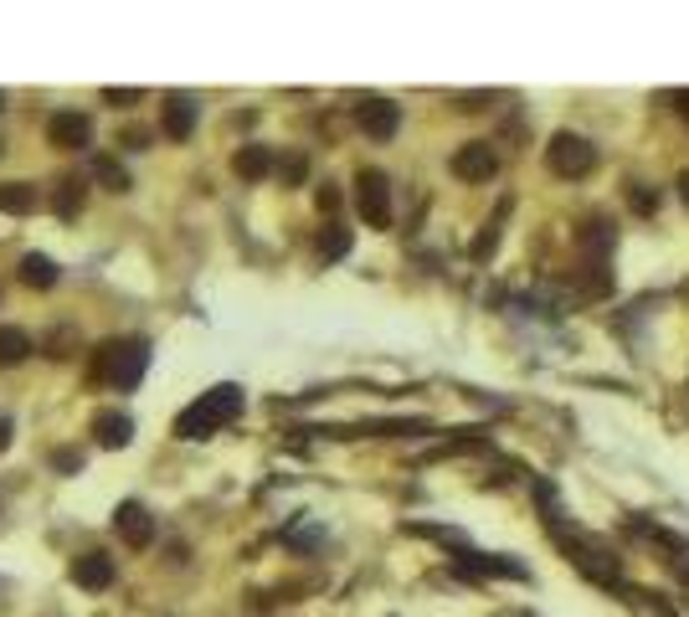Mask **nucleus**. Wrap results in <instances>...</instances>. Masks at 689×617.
<instances>
[{
  "label": "nucleus",
  "mask_w": 689,
  "mask_h": 617,
  "mask_svg": "<svg viewBox=\"0 0 689 617\" xmlns=\"http://www.w3.org/2000/svg\"><path fill=\"white\" fill-rule=\"evenodd\" d=\"M242 417V386H232V381H222V386H211V392H201L191 402V407L176 417V433L191 437V443H201V437L222 433V427H232V422Z\"/></svg>",
  "instance_id": "nucleus-1"
},
{
  "label": "nucleus",
  "mask_w": 689,
  "mask_h": 617,
  "mask_svg": "<svg viewBox=\"0 0 689 617\" xmlns=\"http://www.w3.org/2000/svg\"><path fill=\"white\" fill-rule=\"evenodd\" d=\"M145 365H150V345L145 340H104L98 355H93V381L114 386V392H129V386H139Z\"/></svg>",
  "instance_id": "nucleus-2"
},
{
  "label": "nucleus",
  "mask_w": 689,
  "mask_h": 617,
  "mask_svg": "<svg viewBox=\"0 0 689 617\" xmlns=\"http://www.w3.org/2000/svg\"><path fill=\"white\" fill-rule=\"evenodd\" d=\"M545 166H551L561 181H582V175H592V166H597V145L582 135H555L551 145H545Z\"/></svg>",
  "instance_id": "nucleus-3"
},
{
  "label": "nucleus",
  "mask_w": 689,
  "mask_h": 617,
  "mask_svg": "<svg viewBox=\"0 0 689 617\" xmlns=\"http://www.w3.org/2000/svg\"><path fill=\"white\" fill-rule=\"evenodd\" d=\"M356 206H360V222L365 226H391V181L381 170H360L356 175Z\"/></svg>",
  "instance_id": "nucleus-4"
},
{
  "label": "nucleus",
  "mask_w": 689,
  "mask_h": 617,
  "mask_svg": "<svg viewBox=\"0 0 689 617\" xmlns=\"http://www.w3.org/2000/svg\"><path fill=\"white\" fill-rule=\"evenodd\" d=\"M356 124L371 139H391V135H396V124H402V108L391 104V98H375V93H365V98H356Z\"/></svg>",
  "instance_id": "nucleus-5"
},
{
  "label": "nucleus",
  "mask_w": 689,
  "mask_h": 617,
  "mask_svg": "<svg viewBox=\"0 0 689 617\" xmlns=\"http://www.w3.org/2000/svg\"><path fill=\"white\" fill-rule=\"evenodd\" d=\"M495 170H499V155L489 150V145H464V150L453 155V175L458 181H468V185H479V181H495Z\"/></svg>",
  "instance_id": "nucleus-6"
},
{
  "label": "nucleus",
  "mask_w": 689,
  "mask_h": 617,
  "mask_svg": "<svg viewBox=\"0 0 689 617\" xmlns=\"http://www.w3.org/2000/svg\"><path fill=\"white\" fill-rule=\"evenodd\" d=\"M46 139H52V145H62V150H83V145L93 139L88 114H77V108H62V114H52V124H46Z\"/></svg>",
  "instance_id": "nucleus-7"
},
{
  "label": "nucleus",
  "mask_w": 689,
  "mask_h": 617,
  "mask_svg": "<svg viewBox=\"0 0 689 617\" xmlns=\"http://www.w3.org/2000/svg\"><path fill=\"white\" fill-rule=\"evenodd\" d=\"M114 530H119V541L124 545H150L155 541V520H150V510L145 504H119V514H114Z\"/></svg>",
  "instance_id": "nucleus-8"
},
{
  "label": "nucleus",
  "mask_w": 689,
  "mask_h": 617,
  "mask_svg": "<svg viewBox=\"0 0 689 617\" xmlns=\"http://www.w3.org/2000/svg\"><path fill=\"white\" fill-rule=\"evenodd\" d=\"M73 582L83 592H104L108 582H114V561L104 556V551H88V556L73 561Z\"/></svg>",
  "instance_id": "nucleus-9"
},
{
  "label": "nucleus",
  "mask_w": 689,
  "mask_h": 617,
  "mask_svg": "<svg viewBox=\"0 0 689 617\" xmlns=\"http://www.w3.org/2000/svg\"><path fill=\"white\" fill-rule=\"evenodd\" d=\"M93 437H98V448H124L135 437V422H129V412H98L93 417Z\"/></svg>",
  "instance_id": "nucleus-10"
},
{
  "label": "nucleus",
  "mask_w": 689,
  "mask_h": 617,
  "mask_svg": "<svg viewBox=\"0 0 689 617\" xmlns=\"http://www.w3.org/2000/svg\"><path fill=\"white\" fill-rule=\"evenodd\" d=\"M191 129H195V98H191V93H170V98H166V135L186 139Z\"/></svg>",
  "instance_id": "nucleus-11"
},
{
  "label": "nucleus",
  "mask_w": 689,
  "mask_h": 617,
  "mask_svg": "<svg viewBox=\"0 0 689 617\" xmlns=\"http://www.w3.org/2000/svg\"><path fill=\"white\" fill-rule=\"evenodd\" d=\"M232 170H237L242 181H263V175L273 170V155L263 150V145H242V150L232 155Z\"/></svg>",
  "instance_id": "nucleus-12"
},
{
  "label": "nucleus",
  "mask_w": 689,
  "mask_h": 617,
  "mask_svg": "<svg viewBox=\"0 0 689 617\" xmlns=\"http://www.w3.org/2000/svg\"><path fill=\"white\" fill-rule=\"evenodd\" d=\"M21 284L52 288V284H57V263H52V257H42V253H26V257H21Z\"/></svg>",
  "instance_id": "nucleus-13"
},
{
  "label": "nucleus",
  "mask_w": 689,
  "mask_h": 617,
  "mask_svg": "<svg viewBox=\"0 0 689 617\" xmlns=\"http://www.w3.org/2000/svg\"><path fill=\"white\" fill-rule=\"evenodd\" d=\"M26 355H31L26 330H15V325H0V371H6V365H21Z\"/></svg>",
  "instance_id": "nucleus-14"
},
{
  "label": "nucleus",
  "mask_w": 689,
  "mask_h": 617,
  "mask_svg": "<svg viewBox=\"0 0 689 617\" xmlns=\"http://www.w3.org/2000/svg\"><path fill=\"white\" fill-rule=\"evenodd\" d=\"M344 253H350V232H344V226H325V232H319V257L335 263V257H344Z\"/></svg>",
  "instance_id": "nucleus-15"
},
{
  "label": "nucleus",
  "mask_w": 689,
  "mask_h": 617,
  "mask_svg": "<svg viewBox=\"0 0 689 617\" xmlns=\"http://www.w3.org/2000/svg\"><path fill=\"white\" fill-rule=\"evenodd\" d=\"M31 206H36L31 185H0V211H31Z\"/></svg>",
  "instance_id": "nucleus-16"
},
{
  "label": "nucleus",
  "mask_w": 689,
  "mask_h": 617,
  "mask_svg": "<svg viewBox=\"0 0 689 617\" xmlns=\"http://www.w3.org/2000/svg\"><path fill=\"white\" fill-rule=\"evenodd\" d=\"M582 242L586 247H613V222H607V216H592V222L582 226Z\"/></svg>",
  "instance_id": "nucleus-17"
},
{
  "label": "nucleus",
  "mask_w": 689,
  "mask_h": 617,
  "mask_svg": "<svg viewBox=\"0 0 689 617\" xmlns=\"http://www.w3.org/2000/svg\"><path fill=\"white\" fill-rule=\"evenodd\" d=\"M57 206L67 211V216H73V211L83 206V185H77V181H62V196H57Z\"/></svg>",
  "instance_id": "nucleus-18"
},
{
  "label": "nucleus",
  "mask_w": 689,
  "mask_h": 617,
  "mask_svg": "<svg viewBox=\"0 0 689 617\" xmlns=\"http://www.w3.org/2000/svg\"><path fill=\"white\" fill-rule=\"evenodd\" d=\"M104 98H108V104H139V88H104Z\"/></svg>",
  "instance_id": "nucleus-19"
},
{
  "label": "nucleus",
  "mask_w": 689,
  "mask_h": 617,
  "mask_svg": "<svg viewBox=\"0 0 689 617\" xmlns=\"http://www.w3.org/2000/svg\"><path fill=\"white\" fill-rule=\"evenodd\" d=\"M633 211H654V191H644V185H638V191H633Z\"/></svg>",
  "instance_id": "nucleus-20"
},
{
  "label": "nucleus",
  "mask_w": 689,
  "mask_h": 617,
  "mask_svg": "<svg viewBox=\"0 0 689 617\" xmlns=\"http://www.w3.org/2000/svg\"><path fill=\"white\" fill-rule=\"evenodd\" d=\"M319 206L335 211V206H340V191H335V185H325V191H319Z\"/></svg>",
  "instance_id": "nucleus-21"
},
{
  "label": "nucleus",
  "mask_w": 689,
  "mask_h": 617,
  "mask_svg": "<svg viewBox=\"0 0 689 617\" xmlns=\"http://www.w3.org/2000/svg\"><path fill=\"white\" fill-rule=\"evenodd\" d=\"M675 191H679V201L689 206V170H679V181H675Z\"/></svg>",
  "instance_id": "nucleus-22"
},
{
  "label": "nucleus",
  "mask_w": 689,
  "mask_h": 617,
  "mask_svg": "<svg viewBox=\"0 0 689 617\" xmlns=\"http://www.w3.org/2000/svg\"><path fill=\"white\" fill-rule=\"evenodd\" d=\"M11 448V417H0V453Z\"/></svg>",
  "instance_id": "nucleus-23"
},
{
  "label": "nucleus",
  "mask_w": 689,
  "mask_h": 617,
  "mask_svg": "<svg viewBox=\"0 0 689 617\" xmlns=\"http://www.w3.org/2000/svg\"><path fill=\"white\" fill-rule=\"evenodd\" d=\"M675 108L685 114V124H689V93H679V98H675Z\"/></svg>",
  "instance_id": "nucleus-24"
},
{
  "label": "nucleus",
  "mask_w": 689,
  "mask_h": 617,
  "mask_svg": "<svg viewBox=\"0 0 689 617\" xmlns=\"http://www.w3.org/2000/svg\"><path fill=\"white\" fill-rule=\"evenodd\" d=\"M0 104H6V98H0Z\"/></svg>",
  "instance_id": "nucleus-25"
}]
</instances>
